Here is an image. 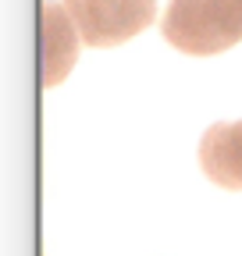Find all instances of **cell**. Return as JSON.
<instances>
[{"label": "cell", "mask_w": 242, "mask_h": 256, "mask_svg": "<svg viewBox=\"0 0 242 256\" xmlns=\"http://www.w3.org/2000/svg\"><path fill=\"white\" fill-rule=\"evenodd\" d=\"M78 54V28L64 4H43V86H57Z\"/></svg>", "instance_id": "cell-4"}, {"label": "cell", "mask_w": 242, "mask_h": 256, "mask_svg": "<svg viewBox=\"0 0 242 256\" xmlns=\"http://www.w3.org/2000/svg\"><path fill=\"white\" fill-rule=\"evenodd\" d=\"M160 32L178 54H224L242 43V0H171Z\"/></svg>", "instance_id": "cell-1"}, {"label": "cell", "mask_w": 242, "mask_h": 256, "mask_svg": "<svg viewBox=\"0 0 242 256\" xmlns=\"http://www.w3.org/2000/svg\"><path fill=\"white\" fill-rule=\"evenodd\" d=\"M82 43L89 46H118L154 25L157 0H64Z\"/></svg>", "instance_id": "cell-2"}, {"label": "cell", "mask_w": 242, "mask_h": 256, "mask_svg": "<svg viewBox=\"0 0 242 256\" xmlns=\"http://www.w3.org/2000/svg\"><path fill=\"white\" fill-rule=\"evenodd\" d=\"M200 168L214 185L242 192V121H218L206 128L200 139Z\"/></svg>", "instance_id": "cell-3"}]
</instances>
